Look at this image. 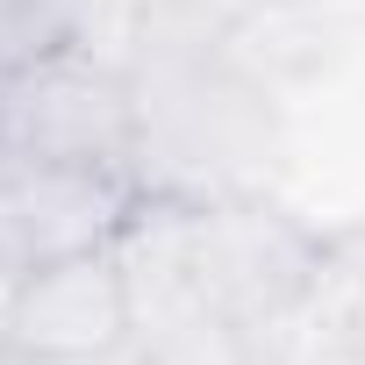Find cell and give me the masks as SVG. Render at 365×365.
<instances>
[{
  "label": "cell",
  "instance_id": "5b68a950",
  "mask_svg": "<svg viewBox=\"0 0 365 365\" xmlns=\"http://www.w3.org/2000/svg\"><path fill=\"white\" fill-rule=\"evenodd\" d=\"M93 15L101 0H0V79L93 43Z\"/></svg>",
  "mask_w": 365,
  "mask_h": 365
},
{
  "label": "cell",
  "instance_id": "7a4b0ae2",
  "mask_svg": "<svg viewBox=\"0 0 365 365\" xmlns=\"http://www.w3.org/2000/svg\"><path fill=\"white\" fill-rule=\"evenodd\" d=\"M143 201L150 187L136 172L0 150V279H22V272H43L86 251H115Z\"/></svg>",
  "mask_w": 365,
  "mask_h": 365
},
{
  "label": "cell",
  "instance_id": "277c9868",
  "mask_svg": "<svg viewBox=\"0 0 365 365\" xmlns=\"http://www.w3.org/2000/svg\"><path fill=\"white\" fill-rule=\"evenodd\" d=\"M0 336L15 351H29V358H43V365H93V358L129 351L136 301H129L122 251H86V258L8 279Z\"/></svg>",
  "mask_w": 365,
  "mask_h": 365
},
{
  "label": "cell",
  "instance_id": "52a82bcc",
  "mask_svg": "<svg viewBox=\"0 0 365 365\" xmlns=\"http://www.w3.org/2000/svg\"><path fill=\"white\" fill-rule=\"evenodd\" d=\"M0 315H8V279H0Z\"/></svg>",
  "mask_w": 365,
  "mask_h": 365
},
{
  "label": "cell",
  "instance_id": "8992f818",
  "mask_svg": "<svg viewBox=\"0 0 365 365\" xmlns=\"http://www.w3.org/2000/svg\"><path fill=\"white\" fill-rule=\"evenodd\" d=\"M0 365H43V358H29V351H15L8 336H0Z\"/></svg>",
  "mask_w": 365,
  "mask_h": 365
},
{
  "label": "cell",
  "instance_id": "3957f363",
  "mask_svg": "<svg viewBox=\"0 0 365 365\" xmlns=\"http://www.w3.org/2000/svg\"><path fill=\"white\" fill-rule=\"evenodd\" d=\"M187 258L208 301L244 329L279 322L315 279V244L258 201H187Z\"/></svg>",
  "mask_w": 365,
  "mask_h": 365
},
{
  "label": "cell",
  "instance_id": "6da1fadb",
  "mask_svg": "<svg viewBox=\"0 0 365 365\" xmlns=\"http://www.w3.org/2000/svg\"><path fill=\"white\" fill-rule=\"evenodd\" d=\"M0 150L51 158V165H101L143 179V101L136 79L93 58V43L58 51L0 79Z\"/></svg>",
  "mask_w": 365,
  "mask_h": 365
}]
</instances>
